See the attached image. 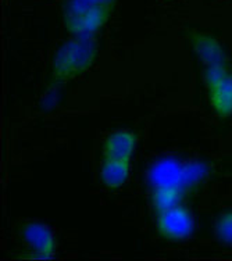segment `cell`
<instances>
[{"label":"cell","mask_w":232,"mask_h":261,"mask_svg":"<svg viewBox=\"0 0 232 261\" xmlns=\"http://www.w3.org/2000/svg\"><path fill=\"white\" fill-rule=\"evenodd\" d=\"M187 38L192 49L206 67H227V57L222 46L214 36L197 30H188Z\"/></svg>","instance_id":"obj_6"},{"label":"cell","mask_w":232,"mask_h":261,"mask_svg":"<svg viewBox=\"0 0 232 261\" xmlns=\"http://www.w3.org/2000/svg\"><path fill=\"white\" fill-rule=\"evenodd\" d=\"M99 53V42L92 35H74L57 49L51 76L56 82H67L91 68Z\"/></svg>","instance_id":"obj_1"},{"label":"cell","mask_w":232,"mask_h":261,"mask_svg":"<svg viewBox=\"0 0 232 261\" xmlns=\"http://www.w3.org/2000/svg\"><path fill=\"white\" fill-rule=\"evenodd\" d=\"M178 199H179V193L177 192V189L162 188L153 196V204L157 208V211H160L178 204Z\"/></svg>","instance_id":"obj_9"},{"label":"cell","mask_w":232,"mask_h":261,"mask_svg":"<svg viewBox=\"0 0 232 261\" xmlns=\"http://www.w3.org/2000/svg\"><path fill=\"white\" fill-rule=\"evenodd\" d=\"M130 175V161L110 160L103 159L100 166V181L107 189H118L121 188Z\"/></svg>","instance_id":"obj_8"},{"label":"cell","mask_w":232,"mask_h":261,"mask_svg":"<svg viewBox=\"0 0 232 261\" xmlns=\"http://www.w3.org/2000/svg\"><path fill=\"white\" fill-rule=\"evenodd\" d=\"M21 241L31 250L32 257L50 258L56 253L55 233L45 224L38 221H27L20 226Z\"/></svg>","instance_id":"obj_5"},{"label":"cell","mask_w":232,"mask_h":261,"mask_svg":"<svg viewBox=\"0 0 232 261\" xmlns=\"http://www.w3.org/2000/svg\"><path fill=\"white\" fill-rule=\"evenodd\" d=\"M137 142V136L132 130H114L103 142V146H101L103 159L130 161L135 150Z\"/></svg>","instance_id":"obj_7"},{"label":"cell","mask_w":232,"mask_h":261,"mask_svg":"<svg viewBox=\"0 0 232 261\" xmlns=\"http://www.w3.org/2000/svg\"><path fill=\"white\" fill-rule=\"evenodd\" d=\"M204 84L210 105L218 116L232 114V72L228 67H206Z\"/></svg>","instance_id":"obj_3"},{"label":"cell","mask_w":232,"mask_h":261,"mask_svg":"<svg viewBox=\"0 0 232 261\" xmlns=\"http://www.w3.org/2000/svg\"><path fill=\"white\" fill-rule=\"evenodd\" d=\"M216 233H217V238L222 243L232 245V210L222 214L218 218Z\"/></svg>","instance_id":"obj_10"},{"label":"cell","mask_w":232,"mask_h":261,"mask_svg":"<svg viewBox=\"0 0 232 261\" xmlns=\"http://www.w3.org/2000/svg\"><path fill=\"white\" fill-rule=\"evenodd\" d=\"M117 0H68L63 7V22L72 35H92L110 18Z\"/></svg>","instance_id":"obj_2"},{"label":"cell","mask_w":232,"mask_h":261,"mask_svg":"<svg viewBox=\"0 0 232 261\" xmlns=\"http://www.w3.org/2000/svg\"><path fill=\"white\" fill-rule=\"evenodd\" d=\"M159 235L170 241H184L193 231V217L182 206L168 207L159 211L156 220Z\"/></svg>","instance_id":"obj_4"}]
</instances>
